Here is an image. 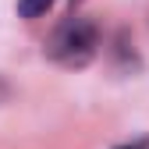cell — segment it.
<instances>
[{
	"mask_svg": "<svg viewBox=\"0 0 149 149\" xmlns=\"http://www.w3.org/2000/svg\"><path fill=\"white\" fill-rule=\"evenodd\" d=\"M100 46V29L89 22V18H68V22L50 36L46 43V53L57 64H68V68H78L85 64Z\"/></svg>",
	"mask_w": 149,
	"mask_h": 149,
	"instance_id": "obj_1",
	"label": "cell"
},
{
	"mask_svg": "<svg viewBox=\"0 0 149 149\" xmlns=\"http://www.w3.org/2000/svg\"><path fill=\"white\" fill-rule=\"evenodd\" d=\"M50 7H53V0H18V14L29 18V22L32 18H43Z\"/></svg>",
	"mask_w": 149,
	"mask_h": 149,
	"instance_id": "obj_2",
	"label": "cell"
},
{
	"mask_svg": "<svg viewBox=\"0 0 149 149\" xmlns=\"http://www.w3.org/2000/svg\"><path fill=\"white\" fill-rule=\"evenodd\" d=\"M121 149H149V139H139V142H132V146H121Z\"/></svg>",
	"mask_w": 149,
	"mask_h": 149,
	"instance_id": "obj_3",
	"label": "cell"
}]
</instances>
